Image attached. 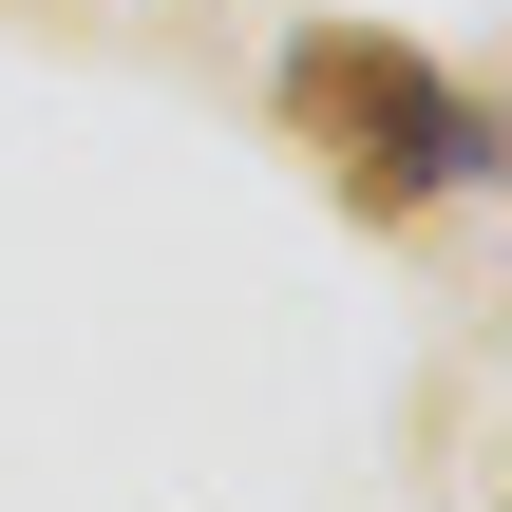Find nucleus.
Instances as JSON below:
<instances>
[{"label": "nucleus", "instance_id": "1", "mask_svg": "<svg viewBox=\"0 0 512 512\" xmlns=\"http://www.w3.org/2000/svg\"><path fill=\"white\" fill-rule=\"evenodd\" d=\"M285 133L323 152V190H342L361 228H418L437 190H475V171H494L475 76H437V57H418V38H380V19L285 38Z\"/></svg>", "mask_w": 512, "mask_h": 512}]
</instances>
